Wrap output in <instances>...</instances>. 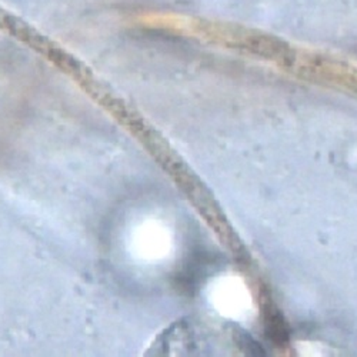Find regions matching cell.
I'll return each mask as SVG.
<instances>
[{"label":"cell","mask_w":357,"mask_h":357,"mask_svg":"<svg viewBox=\"0 0 357 357\" xmlns=\"http://www.w3.org/2000/svg\"><path fill=\"white\" fill-rule=\"evenodd\" d=\"M264 323L267 337L272 339L276 344H286L289 342L287 323L276 309H266Z\"/></svg>","instance_id":"6da1fadb"},{"label":"cell","mask_w":357,"mask_h":357,"mask_svg":"<svg viewBox=\"0 0 357 357\" xmlns=\"http://www.w3.org/2000/svg\"><path fill=\"white\" fill-rule=\"evenodd\" d=\"M236 337L239 339L243 349H248V354H250V356H264L266 354L264 350L261 349V346L257 342H255L252 337H249L248 335L239 333V336H236Z\"/></svg>","instance_id":"7a4b0ae2"}]
</instances>
